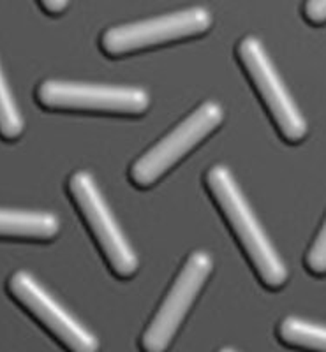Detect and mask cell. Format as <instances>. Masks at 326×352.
Returning a JSON list of instances; mask_svg holds the SVG:
<instances>
[{"label":"cell","instance_id":"obj_1","mask_svg":"<svg viewBox=\"0 0 326 352\" xmlns=\"http://www.w3.org/2000/svg\"><path fill=\"white\" fill-rule=\"evenodd\" d=\"M205 182L263 284L270 289L286 284V266L272 247L230 169L226 166H214L206 173Z\"/></svg>","mask_w":326,"mask_h":352},{"label":"cell","instance_id":"obj_2","mask_svg":"<svg viewBox=\"0 0 326 352\" xmlns=\"http://www.w3.org/2000/svg\"><path fill=\"white\" fill-rule=\"evenodd\" d=\"M222 118L224 111L219 102L214 100L203 102L178 127L166 134L159 143L153 144L149 152L143 153L134 162L131 168L133 184L140 188H146L155 184L182 157H186L196 144L208 138L210 132L222 124Z\"/></svg>","mask_w":326,"mask_h":352},{"label":"cell","instance_id":"obj_3","mask_svg":"<svg viewBox=\"0 0 326 352\" xmlns=\"http://www.w3.org/2000/svg\"><path fill=\"white\" fill-rule=\"evenodd\" d=\"M212 266H214L212 257L203 250H197L186 261V264L182 266L180 273L175 278L173 285L162 300L161 307L157 308V312L141 336V351H168L175 335L180 329L182 322L189 314L191 307L196 301L197 294L202 292L203 285L208 280Z\"/></svg>","mask_w":326,"mask_h":352},{"label":"cell","instance_id":"obj_4","mask_svg":"<svg viewBox=\"0 0 326 352\" xmlns=\"http://www.w3.org/2000/svg\"><path fill=\"white\" fill-rule=\"evenodd\" d=\"M212 27V14L205 8H193L136 23L108 28L101 37V48L109 56H122L157 44L189 39Z\"/></svg>","mask_w":326,"mask_h":352},{"label":"cell","instance_id":"obj_5","mask_svg":"<svg viewBox=\"0 0 326 352\" xmlns=\"http://www.w3.org/2000/svg\"><path fill=\"white\" fill-rule=\"evenodd\" d=\"M69 194L76 203L113 272L122 278L133 276L138 270V257L109 212L92 175L87 171H76L71 175Z\"/></svg>","mask_w":326,"mask_h":352},{"label":"cell","instance_id":"obj_6","mask_svg":"<svg viewBox=\"0 0 326 352\" xmlns=\"http://www.w3.org/2000/svg\"><path fill=\"white\" fill-rule=\"evenodd\" d=\"M37 100L48 109L96 111L113 115H141L149 109L150 97L143 88L73 83L46 80L37 88Z\"/></svg>","mask_w":326,"mask_h":352},{"label":"cell","instance_id":"obj_7","mask_svg":"<svg viewBox=\"0 0 326 352\" xmlns=\"http://www.w3.org/2000/svg\"><path fill=\"white\" fill-rule=\"evenodd\" d=\"M237 55L249 74L254 88L261 96L281 136L290 143L302 141L307 136L305 118L291 99L259 39L250 36L240 41Z\"/></svg>","mask_w":326,"mask_h":352},{"label":"cell","instance_id":"obj_8","mask_svg":"<svg viewBox=\"0 0 326 352\" xmlns=\"http://www.w3.org/2000/svg\"><path fill=\"white\" fill-rule=\"evenodd\" d=\"M11 294L46 331L69 352H99V340L80 324L28 272L12 273L8 282Z\"/></svg>","mask_w":326,"mask_h":352},{"label":"cell","instance_id":"obj_9","mask_svg":"<svg viewBox=\"0 0 326 352\" xmlns=\"http://www.w3.org/2000/svg\"><path fill=\"white\" fill-rule=\"evenodd\" d=\"M58 232L61 220L53 213L0 208V238L48 241Z\"/></svg>","mask_w":326,"mask_h":352},{"label":"cell","instance_id":"obj_10","mask_svg":"<svg viewBox=\"0 0 326 352\" xmlns=\"http://www.w3.org/2000/svg\"><path fill=\"white\" fill-rule=\"evenodd\" d=\"M281 342L294 349L309 352H326V328L312 324L298 317H286L279 324Z\"/></svg>","mask_w":326,"mask_h":352},{"label":"cell","instance_id":"obj_11","mask_svg":"<svg viewBox=\"0 0 326 352\" xmlns=\"http://www.w3.org/2000/svg\"><path fill=\"white\" fill-rule=\"evenodd\" d=\"M23 116L9 90L4 72L0 69V136L8 141L18 140L23 132Z\"/></svg>","mask_w":326,"mask_h":352},{"label":"cell","instance_id":"obj_12","mask_svg":"<svg viewBox=\"0 0 326 352\" xmlns=\"http://www.w3.org/2000/svg\"><path fill=\"white\" fill-rule=\"evenodd\" d=\"M305 264L309 272L314 273V275H325L326 273V220L321 231L318 232L314 243L307 252Z\"/></svg>","mask_w":326,"mask_h":352},{"label":"cell","instance_id":"obj_13","mask_svg":"<svg viewBox=\"0 0 326 352\" xmlns=\"http://www.w3.org/2000/svg\"><path fill=\"white\" fill-rule=\"evenodd\" d=\"M303 14L307 20L314 25H321L326 21V0H307Z\"/></svg>","mask_w":326,"mask_h":352},{"label":"cell","instance_id":"obj_14","mask_svg":"<svg viewBox=\"0 0 326 352\" xmlns=\"http://www.w3.org/2000/svg\"><path fill=\"white\" fill-rule=\"evenodd\" d=\"M43 9L50 14H61V12L65 11L67 8L69 0H39Z\"/></svg>","mask_w":326,"mask_h":352},{"label":"cell","instance_id":"obj_15","mask_svg":"<svg viewBox=\"0 0 326 352\" xmlns=\"http://www.w3.org/2000/svg\"><path fill=\"white\" fill-rule=\"evenodd\" d=\"M219 352H235V351H231V349L224 347V349H221V351H219Z\"/></svg>","mask_w":326,"mask_h":352}]
</instances>
